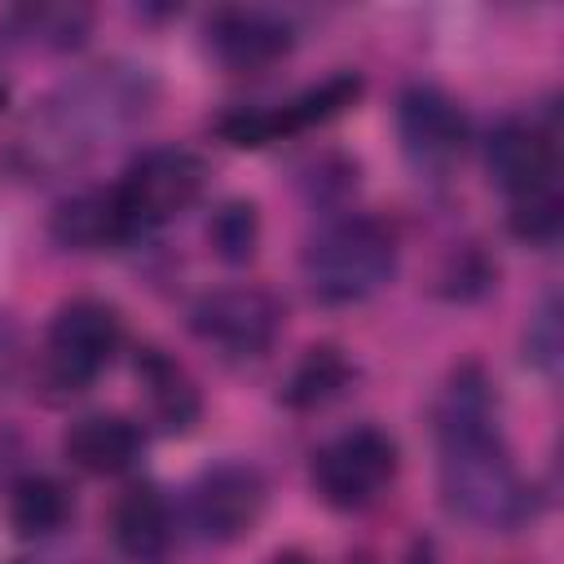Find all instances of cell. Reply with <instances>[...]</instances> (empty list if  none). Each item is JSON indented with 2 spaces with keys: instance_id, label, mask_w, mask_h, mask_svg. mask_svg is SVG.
Segmentation results:
<instances>
[{
  "instance_id": "cell-1",
  "label": "cell",
  "mask_w": 564,
  "mask_h": 564,
  "mask_svg": "<svg viewBox=\"0 0 564 564\" xmlns=\"http://www.w3.org/2000/svg\"><path fill=\"white\" fill-rule=\"evenodd\" d=\"M441 441V498L476 529H511L524 520L529 498L516 476L511 449L498 432L489 388L476 370H463L436 414Z\"/></svg>"
},
{
  "instance_id": "cell-2",
  "label": "cell",
  "mask_w": 564,
  "mask_h": 564,
  "mask_svg": "<svg viewBox=\"0 0 564 564\" xmlns=\"http://www.w3.org/2000/svg\"><path fill=\"white\" fill-rule=\"evenodd\" d=\"M154 79L137 66H93L44 97L18 141L26 172L57 176L150 115Z\"/></svg>"
},
{
  "instance_id": "cell-3",
  "label": "cell",
  "mask_w": 564,
  "mask_h": 564,
  "mask_svg": "<svg viewBox=\"0 0 564 564\" xmlns=\"http://www.w3.org/2000/svg\"><path fill=\"white\" fill-rule=\"evenodd\" d=\"M397 273V238L375 216L330 220L304 247V282L322 304H361Z\"/></svg>"
},
{
  "instance_id": "cell-4",
  "label": "cell",
  "mask_w": 564,
  "mask_h": 564,
  "mask_svg": "<svg viewBox=\"0 0 564 564\" xmlns=\"http://www.w3.org/2000/svg\"><path fill=\"white\" fill-rule=\"evenodd\" d=\"M203 185H207V163L194 150H185V145L145 150L119 176V185H110V207H115L123 242L137 234H150V229L167 225L172 216H181L185 207H194Z\"/></svg>"
},
{
  "instance_id": "cell-5",
  "label": "cell",
  "mask_w": 564,
  "mask_h": 564,
  "mask_svg": "<svg viewBox=\"0 0 564 564\" xmlns=\"http://www.w3.org/2000/svg\"><path fill=\"white\" fill-rule=\"evenodd\" d=\"M397 480V441L383 427H348L313 454V489L335 511L375 507Z\"/></svg>"
},
{
  "instance_id": "cell-6",
  "label": "cell",
  "mask_w": 564,
  "mask_h": 564,
  "mask_svg": "<svg viewBox=\"0 0 564 564\" xmlns=\"http://www.w3.org/2000/svg\"><path fill=\"white\" fill-rule=\"evenodd\" d=\"M123 322L106 300H70L57 308L44 339V375L62 392L88 388L119 352Z\"/></svg>"
},
{
  "instance_id": "cell-7",
  "label": "cell",
  "mask_w": 564,
  "mask_h": 564,
  "mask_svg": "<svg viewBox=\"0 0 564 564\" xmlns=\"http://www.w3.org/2000/svg\"><path fill=\"white\" fill-rule=\"evenodd\" d=\"M361 97V75L352 70H339L278 106H264V110H229L216 119V132L229 141V145H242V150H256V145H269V141H282V137H295V132H308L335 115H344L352 101Z\"/></svg>"
},
{
  "instance_id": "cell-8",
  "label": "cell",
  "mask_w": 564,
  "mask_h": 564,
  "mask_svg": "<svg viewBox=\"0 0 564 564\" xmlns=\"http://www.w3.org/2000/svg\"><path fill=\"white\" fill-rule=\"evenodd\" d=\"M282 304L264 286H225L194 304L189 326L203 344H212L220 357H260L273 348L282 330Z\"/></svg>"
},
{
  "instance_id": "cell-9",
  "label": "cell",
  "mask_w": 564,
  "mask_h": 564,
  "mask_svg": "<svg viewBox=\"0 0 564 564\" xmlns=\"http://www.w3.org/2000/svg\"><path fill=\"white\" fill-rule=\"evenodd\" d=\"M264 476L251 463H216L189 485V524L207 542H238L264 511Z\"/></svg>"
},
{
  "instance_id": "cell-10",
  "label": "cell",
  "mask_w": 564,
  "mask_h": 564,
  "mask_svg": "<svg viewBox=\"0 0 564 564\" xmlns=\"http://www.w3.org/2000/svg\"><path fill=\"white\" fill-rule=\"evenodd\" d=\"M397 132L401 150L414 167H449L467 145V119L454 97L432 84H414L397 101Z\"/></svg>"
},
{
  "instance_id": "cell-11",
  "label": "cell",
  "mask_w": 564,
  "mask_h": 564,
  "mask_svg": "<svg viewBox=\"0 0 564 564\" xmlns=\"http://www.w3.org/2000/svg\"><path fill=\"white\" fill-rule=\"evenodd\" d=\"M203 35H207L212 57L229 70H269L295 44L291 22H282L269 9H247V4L212 9Z\"/></svg>"
},
{
  "instance_id": "cell-12",
  "label": "cell",
  "mask_w": 564,
  "mask_h": 564,
  "mask_svg": "<svg viewBox=\"0 0 564 564\" xmlns=\"http://www.w3.org/2000/svg\"><path fill=\"white\" fill-rule=\"evenodd\" d=\"M485 163H489V176L511 194H533V189H546V185H560L555 181V145L542 128L524 123V119H511L502 128H494L489 145H485Z\"/></svg>"
},
{
  "instance_id": "cell-13",
  "label": "cell",
  "mask_w": 564,
  "mask_h": 564,
  "mask_svg": "<svg viewBox=\"0 0 564 564\" xmlns=\"http://www.w3.org/2000/svg\"><path fill=\"white\" fill-rule=\"evenodd\" d=\"M141 449L145 436L123 414H84L62 436V454L88 476H119L141 458Z\"/></svg>"
},
{
  "instance_id": "cell-14",
  "label": "cell",
  "mask_w": 564,
  "mask_h": 564,
  "mask_svg": "<svg viewBox=\"0 0 564 564\" xmlns=\"http://www.w3.org/2000/svg\"><path fill=\"white\" fill-rule=\"evenodd\" d=\"M115 546L132 564H163L172 551V507L154 485H128L110 516Z\"/></svg>"
},
{
  "instance_id": "cell-15",
  "label": "cell",
  "mask_w": 564,
  "mask_h": 564,
  "mask_svg": "<svg viewBox=\"0 0 564 564\" xmlns=\"http://www.w3.org/2000/svg\"><path fill=\"white\" fill-rule=\"evenodd\" d=\"M137 379H141L150 419L163 432H189L198 423L203 401H198V388H194V379L185 375L181 361H172L159 348H141L137 352Z\"/></svg>"
},
{
  "instance_id": "cell-16",
  "label": "cell",
  "mask_w": 564,
  "mask_h": 564,
  "mask_svg": "<svg viewBox=\"0 0 564 564\" xmlns=\"http://www.w3.org/2000/svg\"><path fill=\"white\" fill-rule=\"evenodd\" d=\"M93 13L84 4H22L4 18V35L35 48H75L88 35Z\"/></svg>"
},
{
  "instance_id": "cell-17",
  "label": "cell",
  "mask_w": 564,
  "mask_h": 564,
  "mask_svg": "<svg viewBox=\"0 0 564 564\" xmlns=\"http://www.w3.org/2000/svg\"><path fill=\"white\" fill-rule=\"evenodd\" d=\"M70 520V494L53 476H22L9 489V524L18 538H48Z\"/></svg>"
},
{
  "instance_id": "cell-18",
  "label": "cell",
  "mask_w": 564,
  "mask_h": 564,
  "mask_svg": "<svg viewBox=\"0 0 564 564\" xmlns=\"http://www.w3.org/2000/svg\"><path fill=\"white\" fill-rule=\"evenodd\" d=\"M348 379H352L348 357H344L335 344H313V348L300 357V366L291 370V379H286V388H282V401H286L291 410H317V405L335 401V397L348 388Z\"/></svg>"
},
{
  "instance_id": "cell-19",
  "label": "cell",
  "mask_w": 564,
  "mask_h": 564,
  "mask_svg": "<svg viewBox=\"0 0 564 564\" xmlns=\"http://www.w3.org/2000/svg\"><path fill=\"white\" fill-rule=\"evenodd\" d=\"M53 238L66 242V247H79V251L123 242L115 207H110V189H88V194L62 203L57 216H53Z\"/></svg>"
},
{
  "instance_id": "cell-20",
  "label": "cell",
  "mask_w": 564,
  "mask_h": 564,
  "mask_svg": "<svg viewBox=\"0 0 564 564\" xmlns=\"http://www.w3.org/2000/svg\"><path fill=\"white\" fill-rule=\"evenodd\" d=\"M212 247H216V256L220 260H229V264H242V260H251L256 256V242H260V216H256V203H247V198H229V203H220L216 207V216H212Z\"/></svg>"
},
{
  "instance_id": "cell-21",
  "label": "cell",
  "mask_w": 564,
  "mask_h": 564,
  "mask_svg": "<svg viewBox=\"0 0 564 564\" xmlns=\"http://www.w3.org/2000/svg\"><path fill=\"white\" fill-rule=\"evenodd\" d=\"M511 234L520 242H555L560 238V225H564V203H560V185H546V189H533V194H520L511 198Z\"/></svg>"
},
{
  "instance_id": "cell-22",
  "label": "cell",
  "mask_w": 564,
  "mask_h": 564,
  "mask_svg": "<svg viewBox=\"0 0 564 564\" xmlns=\"http://www.w3.org/2000/svg\"><path fill=\"white\" fill-rule=\"evenodd\" d=\"M524 357H529L533 366H542L546 375H555V366H560V317H555V300H546L542 313L529 322Z\"/></svg>"
},
{
  "instance_id": "cell-23",
  "label": "cell",
  "mask_w": 564,
  "mask_h": 564,
  "mask_svg": "<svg viewBox=\"0 0 564 564\" xmlns=\"http://www.w3.org/2000/svg\"><path fill=\"white\" fill-rule=\"evenodd\" d=\"M269 564H313V560H308L304 551H278V555H273Z\"/></svg>"
},
{
  "instance_id": "cell-24",
  "label": "cell",
  "mask_w": 564,
  "mask_h": 564,
  "mask_svg": "<svg viewBox=\"0 0 564 564\" xmlns=\"http://www.w3.org/2000/svg\"><path fill=\"white\" fill-rule=\"evenodd\" d=\"M0 106H4V79H0Z\"/></svg>"
}]
</instances>
